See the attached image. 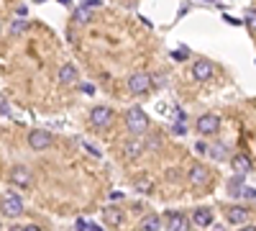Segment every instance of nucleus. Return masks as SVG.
I'll list each match as a JSON object with an SVG mask.
<instances>
[{
  "instance_id": "nucleus-1",
  "label": "nucleus",
  "mask_w": 256,
  "mask_h": 231,
  "mask_svg": "<svg viewBox=\"0 0 256 231\" xmlns=\"http://www.w3.org/2000/svg\"><path fill=\"white\" fill-rule=\"evenodd\" d=\"M126 129L131 131L134 136H144V134L148 131V116H146L138 106L128 108V111H126Z\"/></svg>"
},
{
  "instance_id": "nucleus-2",
  "label": "nucleus",
  "mask_w": 256,
  "mask_h": 231,
  "mask_svg": "<svg viewBox=\"0 0 256 231\" xmlns=\"http://www.w3.org/2000/svg\"><path fill=\"white\" fill-rule=\"evenodd\" d=\"M128 90H131L134 95H146L148 90H152V75L148 72H134L131 77H128Z\"/></svg>"
},
{
  "instance_id": "nucleus-3",
  "label": "nucleus",
  "mask_w": 256,
  "mask_h": 231,
  "mask_svg": "<svg viewBox=\"0 0 256 231\" xmlns=\"http://www.w3.org/2000/svg\"><path fill=\"white\" fill-rule=\"evenodd\" d=\"M0 213H3L6 218L24 216V200H20L18 195H6L3 200H0Z\"/></svg>"
},
{
  "instance_id": "nucleus-4",
  "label": "nucleus",
  "mask_w": 256,
  "mask_h": 231,
  "mask_svg": "<svg viewBox=\"0 0 256 231\" xmlns=\"http://www.w3.org/2000/svg\"><path fill=\"white\" fill-rule=\"evenodd\" d=\"M28 146H31L34 152L49 149V146H52V134H49V131H41V129L31 131V134H28Z\"/></svg>"
},
{
  "instance_id": "nucleus-5",
  "label": "nucleus",
  "mask_w": 256,
  "mask_h": 231,
  "mask_svg": "<svg viewBox=\"0 0 256 231\" xmlns=\"http://www.w3.org/2000/svg\"><path fill=\"white\" fill-rule=\"evenodd\" d=\"M212 72H216V65H212L210 59H195V65H192V77H195L198 82L210 80Z\"/></svg>"
},
{
  "instance_id": "nucleus-6",
  "label": "nucleus",
  "mask_w": 256,
  "mask_h": 231,
  "mask_svg": "<svg viewBox=\"0 0 256 231\" xmlns=\"http://www.w3.org/2000/svg\"><path fill=\"white\" fill-rule=\"evenodd\" d=\"M218 129H220V118H218L216 113H205V116H200V118H198V131H200L202 136L216 134Z\"/></svg>"
},
{
  "instance_id": "nucleus-7",
  "label": "nucleus",
  "mask_w": 256,
  "mask_h": 231,
  "mask_svg": "<svg viewBox=\"0 0 256 231\" xmlns=\"http://www.w3.org/2000/svg\"><path fill=\"white\" fill-rule=\"evenodd\" d=\"M110 118H113V111L108 106H95L90 111V123L98 126V129H105V126L110 123Z\"/></svg>"
},
{
  "instance_id": "nucleus-8",
  "label": "nucleus",
  "mask_w": 256,
  "mask_h": 231,
  "mask_svg": "<svg viewBox=\"0 0 256 231\" xmlns=\"http://www.w3.org/2000/svg\"><path fill=\"white\" fill-rule=\"evenodd\" d=\"M31 170L28 167H24V164H16L13 170H10V182L13 185H18V187H28L31 185Z\"/></svg>"
},
{
  "instance_id": "nucleus-9",
  "label": "nucleus",
  "mask_w": 256,
  "mask_h": 231,
  "mask_svg": "<svg viewBox=\"0 0 256 231\" xmlns=\"http://www.w3.org/2000/svg\"><path fill=\"white\" fill-rule=\"evenodd\" d=\"M187 177H190L192 185H205V182L210 180V172H208L205 164H192L190 172H187Z\"/></svg>"
},
{
  "instance_id": "nucleus-10",
  "label": "nucleus",
  "mask_w": 256,
  "mask_h": 231,
  "mask_svg": "<svg viewBox=\"0 0 256 231\" xmlns=\"http://www.w3.org/2000/svg\"><path fill=\"white\" fill-rule=\"evenodd\" d=\"M77 80H80V70L72 65V62H67V65L59 70V82L62 85H74Z\"/></svg>"
},
{
  "instance_id": "nucleus-11",
  "label": "nucleus",
  "mask_w": 256,
  "mask_h": 231,
  "mask_svg": "<svg viewBox=\"0 0 256 231\" xmlns=\"http://www.w3.org/2000/svg\"><path fill=\"white\" fill-rule=\"evenodd\" d=\"M230 167H233L238 175H248V172H251V159H248L246 154H233V157H230Z\"/></svg>"
},
{
  "instance_id": "nucleus-12",
  "label": "nucleus",
  "mask_w": 256,
  "mask_h": 231,
  "mask_svg": "<svg viewBox=\"0 0 256 231\" xmlns=\"http://www.w3.org/2000/svg\"><path fill=\"white\" fill-rule=\"evenodd\" d=\"M192 223H195V226H210L212 223V211H210V208H198V211L195 213H192Z\"/></svg>"
},
{
  "instance_id": "nucleus-13",
  "label": "nucleus",
  "mask_w": 256,
  "mask_h": 231,
  "mask_svg": "<svg viewBox=\"0 0 256 231\" xmlns=\"http://www.w3.org/2000/svg\"><path fill=\"white\" fill-rule=\"evenodd\" d=\"M228 221L236 223V226H244L248 221V211H246V208H241V205H233L230 211H228Z\"/></svg>"
},
{
  "instance_id": "nucleus-14",
  "label": "nucleus",
  "mask_w": 256,
  "mask_h": 231,
  "mask_svg": "<svg viewBox=\"0 0 256 231\" xmlns=\"http://www.w3.org/2000/svg\"><path fill=\"white\" fill-rule=\"evenodd\" d=\"M72 18H74V24H90V21H92V8H88V6L82 3V6L74 8Z\"/></svg>"
},
{
  "instance_id": "nucleus-15",
  "label": "nucleus",
  "mask_w": 256,
  "mask_h": 231,
  "mask_svg": "<svg viewBox=\"0 0 256 231\" xmlns=\"http://www.w3.org/2000/svg\"><path fill=\"white\" fill-rule=\"evenodd\" d=\"M169 231H190V221L182 213H172L169 216Z\"/></svg>"
},
{
  "instance_id": "nucleus-16",
  "label": "nucleus",
  "mask_w": 256,
  "mask_h": 231,
  "mask_svg": "<svg viewBox=\"0 0 256 231\" xmlns=\"http://www.w3.org/2000/svg\"><path fill=\"white\" fill-rule=\"evenodd\" d=\"M159 228H162V218H159L156 213L146 216V218L141 221V226H138V231H159Z\"/></svg>"
},
{
  "instance_id": "nucleus-17",
  "label": "nucleus",
  "mask_w": 256,
  "mask_h": 231,
  "mask_svg": "<svg viewBox=\"0 0 256 231\" xmlns=\"http://www.w3.org/2000/svg\"><path fill=\"white\" fill-rule=\"evenodd\" d=\"M123 152H126V159H138L141 152H144V144L141 141H131V144L123 146Z\"/></svg>"
},
{
  "instance_id": "nucleus-18",
  "label": "nucleus",
  "mask_w": 256,
  "mask_h": 231,
  "mask_svg": "<svg viewBox=\"0 0 256 231\" xmlns=\"http://www.w3.org/2000/svg\"><path fill=\"white\" fill-rule=\"evenodd\" d=\"M208 154L216 159V162H226V159H228V146H226V144H212Z\"/></svg>"
},
{
  "instance_id": "nucleus-19",
  "label": "nucleus",
  "mask_w": 256,
  "mask_h": 231,
  "mask_svg": "<svg viewBox=\"0 0 256 231\" xmlns=\"http://www.w3.org/2000/svg\"><path fill=\"white\" fill-rule=\"evenodd\" d=\"M244 177H246V175H238V177H233V180L228 182V193H230L233 198H241V190H244Z\"/></svg>"
},
{
  "instance_id": "nucleus-20",
  "label": "nucleus",
  "mask_w": 256,
  "mask_h": 231,
  "mask_svg": "<svg viewBox=\"0 0 256 231\" xmlns=\"http://www.w3.org/2000/svg\"><path fill=\"white\" fill-rule=\"evenodd\" d=\"M105 221L108 223H123V216H120V211H116V208H108V211H105Z\"/></svg>"
},
{
  "instance_id": "nucleus-21",
  "label": "nucleus",
  "mask_w": 256,
  "mask_h": 231,
  "mask_svg": "<svg viewBox=\"0 0 256 231\" xmlns=\"http://www.w3.org/2000/svg\"><path fill=\"white\" fill-rule=\"evenodd\" d=\"M244 24H246V29L256 31V11H254V8H248V11H246V21H244Z\"/></svg>"
},
{
  "instance_id": "nucleus-22",
  "label": "nucleus",
  "mask_w": 256,
  "mask_h": 231,
  "mask_svg": "<svg viewBox=\"0 0 256 231\" xmlns=\"http://www.w3.org/2000/svg\"><path fill=\"white\" fill-rule=\"evenodd\" d=\"M26 29H28V24H26V21H16V24L10 26V31H13L16 36H18V34H24Z\"/></svg>"
},
{
  "instance_id": "nucleus-23",
  "label": "nucleus",
  "mask_w": 256,
  "mask_h": 231,
  "mask_svg": "<svg viewBox=\"0 0 256 231\" xmlns=\"http://www.w3.org/2000/svg\"><path fill=\"white\" fill-rule=\"evenodd\" d=\"M241 195H244V198H248V200H256V187H244Z\"/></svg>"
},
{
  "instance_id": "nucleus-24",
  "label": "nucleus",
  "mask_w": 256,
  "mask_h": 231,
  "mask_svg": "<svg viewBox=\"0 0 256 231\" xmlns=\"http://www.w3.org/2000/svg\"><path fill=\"white\" fill-rule=\"evenodd\" d=\"M82 93H84V95H95V85H90V82H82Z\"/></svg>"
},
{
  "instance_id": "nucleus-25",
  "label": "nucleus",
  "mask_w": 256,
  "mask_h": 231,
  "mask_svg": "<svg viewBox=\"0 0 256 231\" xmlns=\"http://www.w3.org/2000/svg\"><path fill=\"white\" fill-rule=\"evenodd\" d=\"M3 113H8V100L0 95V116H3Z\"/></svg>"
},
{
  "instance_id": "nucleus-26",
  "label": "nucleus",
  "mask_w": 256,
  "mask_h": 231,
  "mask_svg": "<svg viewBox=\"0 0 256 231\" xmlns=\"http://www.w3.org/2000/svg\"><path fill=\"white\" fill-rule=\"evenodd\" d=\"M195 149H198V154H205V152H208V144L198 141V144H195Z\"/></svg>"
},
{
  "instance_id": "nucleus-27",
  "label": "nucleus",
  "mask_w": 256,
  "mask_h": 231,
  "mask_svg": "<svg viewBox=\"0 0 256 231\" xmlns=\"http://www.w3.org/2000/svg\"><path fill=\"white\" fill-rule=\"evenodd\" d=\"M172 57H174V59H180V62H182V59H187V52H184V47H182L177 54H172Z\"/></svg>"
},
{
  "instance_id": "nucleus-28",
  "label": "nucleus",
  "mask_w": 256,
  "mask_h": 231,
  "mask_svg": "<svg viewBox=\"0 0 256 231\" xmlns=\"http://www.w3.org/2000/svg\"><path fill=\"white\" fill-rule=\"evenodd\" d=\"M174 134H177V136H182V134H187V129H184L182 123H177V126H174Z\"/></svg>"
},
{
  "instance_id": "nucleus-29",
  "label": "nucleus",
  "mask_w": 256,
  "mask_h": 231,
  "mask_svg": "<svg viewBox=\"0 0 256 231\" xmlns=\"http://www.w3.org/2000/svg\"><path fill=\"white\" fill-rule=\"evenodd\" d=\"M74 228H77V231H88V223H84V221H82V218H80V221H77V226H74Z\"/></svg>"
},
{
  "instance_id": "nucleus-30",
  "label": "nucleus",
  "mask_w": 256,
  "mask_h": 231,
  "mask_svg": "<svg viewBox=\"0 0 256 231\" xmlns=\"http://www.w3.org/2000/svg\"><path fill=\"white\" fill-rule=\"evenodd\" d=\"M20 231H41V228H38V226H31V223H28V226H24Z\"/></svg>"
},
{
  "instance_id": "nucleus-31",
  "label": "nucleus",
  "mask_w": 256,
  "mask_h": 231,
  "mask_svg": "<svg viewBox=\"0 0 256 231\" xmlns=\"http://www.w3.org/2000/svg\"><path fill=\"white\" fill-rule=\"evenodd\" d=\"M88 231H102V228H100L98 223H88Z\"/></svg>"
},
{
  "instance_id": "nucleus-32",
  "label": "nucleus",
  "mask_w": 256,
  "mask_h": 231,
  "mask_svg": "<svg viewBox=\"0 0 256 231\" xmlns=\"http://www.w3.org/2000/svg\"><path fill=\"white\" fill-rule=\"evenodd\" d=\"M241 231H256V226H244Z\"/></svg>"
},
{
  "instance_id": "nucleus-33",
  "label": "nucleus",
  "mask_w": 256,
  "mask_h": 231,
  "mask_svg": "<svg viewBox=\"0 0 256 231\" xmlns=\"http://www.w3.org/2000/svg\"><path fill=\"white\" fill-rule=\"evenodd\" d=\"M202 3H220V0H202Z\"/></svg>"
},
{
  "instance_id": "nucleus-34",
  "label": "nucleus",
  "mask_w": 256,
  "mask_h": 231,
  "mask_svg": "<svg viewBox=\"0 0 256 231\" xmlns=\"http://www.w3.org/2000/svg\"><path fill=\"white\" fill-rule=\"evenodd\" d=\"M59 3H64V6H67V3H70V0H59Z\"/></svg>"
},
{
  "instance_id": "nucleus-35",
  "label": "nucleus",
  "mask_w": 256,
  "mask_h": 231,
  "mask_svg": "<svg viewBox=\"0 0 256 231\" xmlns=\"http://www.w3.org/2000/svg\"><path fill=\"white\" fill-rule=\"evenodd\" d=\"M0 231H3V226H0Z\"/></svg>"
}]
</instances>
